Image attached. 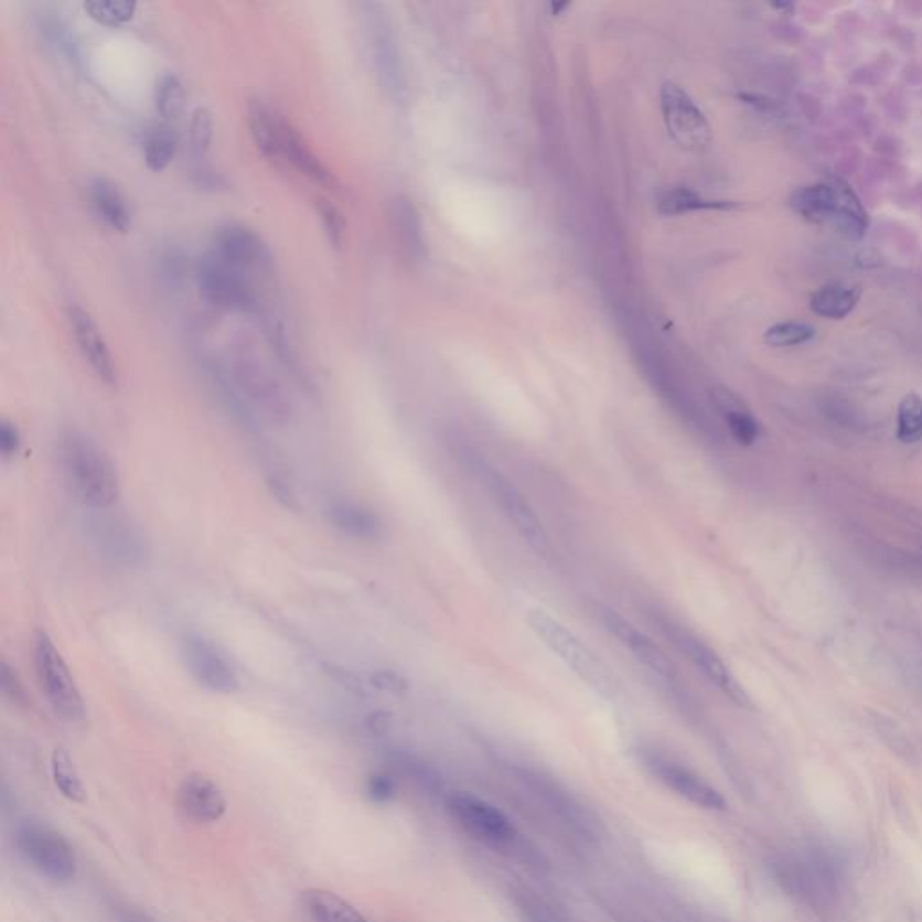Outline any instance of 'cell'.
<instances>
[{"label":"cell","mask_w":922,"mask_h":922,"mask_svg":"<svg viewBox=\"0 0 922 922\" xmlns=\"http://www.w3.org/2000/svg\"><path fill=\"white\" fill-rule=\"evenodd\" d=\"M60 463L74 497L90 511H107L121 496L118 471L104 447L85 432H65Z\"/></svg>","instance_id":"6da1fadb"},{"label":"cell","mask_w":922,"mask_h":922,"mask_svg":"<svg viewBox=\"0 0 922 922\" xmlns=\"http://www.w3.org/2000/svg\"><path fill=\"white\" fill-rule=\"evenodd\" d=\"M793 212L804 221L827 226L854 240L864 238L869 229V213L849 182L838 178L813 182L798 187L790 201Z\"/></svg>","instance_id":"7a4b0ae2"},{"label":"cell","mask_w":922,"mask_h":922,"mask_svg":"<svg viewBox=\"0 0 922 922\" xmlns=\"http://www.w3.org/2000/svg\"><path fill=\"white\" fill-rule=\"evenodd\" d=\"M226 366L236 388L256 415H261L276 426L290 424L294 417V406L289 393L285 392L280 380L247 339L236 341Z\"/></svg>","instance_id":"3957f363"},{"label":"cell","mask_w":922,"mask_h":922,"mask_svg":"<svg viewBox=\"0 0 922 922\" xmlns=\"http://www.w3.org/2000/svg\"><path fill=\"white\" fill-rule=\"evenodd\" d=\"M526 623L540 643L594 692L605 697H613L619 692V683L614 682L608 665L559 619L546 613L545 609H530Z\"/></svg>","instance_id":"277c9868"},{"label":"cell","mask_w":922,"mask_h":922,"mask_svg":"<svg viewBox=\"0 0 922 922\" xmlns=\"http://www.w3.org/2000/svg\"><path fill=\"white\" fill-rule=\"evenodd\" d=\"M107 511H93L85 519V537L94 554L110 568L138 569L147 565L150 550L139 526L125 515Z\"/></svg>","instance_id":"5b68a950"},{"label":"cell","mask_w":922,"mask_h":922,"mask_svg":"<svg viewBox=\"0 0 922 922\" xmlns=\"http://www.w3.org/2000/svg\"><path fill=\"white\" fill-rule=\"evenodd\" d=\"M35 667L47 701L56 717L65 722H79L85 717V703L74 682L69 665L65 663L50 634L36 631Z\"/></svg>","instance_id":"8992f818"},{"label":"cell","mask_w":922,"mask_h":922,"mask_svg":"<svg viewBox=\"0 0 922 922\" xmlns=\"http://www.w3.org/2000/svg\"><path fill=\"white\" fill-rule=\"evenodd\" d=\"M476 471L480 472L481 480L491 492V496L501 506V511L506 515V519L511 521V525L519 534L521 539L525 540L526 545L540 557H550L554 551L550 535L546 532L539 515L535 514L525 494L503 472L497 471L496 467H492L486 461H478Z\"/></svg>","instance_id":"52a82bcc"},{"label":"cell","mask_w":922,"mask_h":922,"mask_svg":"<svg viewBox=\"0 0 922 922\" xmlns=\"http://www.w3.org/2000/svg\"><path fill=\"white\" fill-rule=\"evenodd\" d=\"M195 278L202 298L215 309L235 314H260V300L246 272L230 267L215 255L202 258L196 266Z\"/></svg>","instance_id":"ba28073f"},{"label":"cell","mask_w":922,"mask_h":922,"mask_svg":"<svg viewBox=\"0 0 922 922\" xmlns=\"http://www.w3.org/2000/svg\"><path fill=\"white\" fill-rule=\"evenodd\" d=\"M20 856L44 878L67 883L76 876L78 861L69 841L47 825L25 822L15 833Z\"/></svg>","instance_id":"9c48e42d"},{"label":"cell","mask_w":922,"mask_h":922,"mask_svg":"<svg viewBox=\"0 0 922 922\" xmlns=\"http://www.w3.org/2000/svg\"><path fill=\"white\" fill-rule=\"evenodd\" d=\"M182 660L195 682L216 694H233L240 688V676L229 654L206 636L187 634L182 642Z\"/></svg>","instance_id":"30bf717a"},{"label":"cell","mask_w":922,"mask_h":922,"mask_svg":"<svg viewBox=\"0 0 922 922\" xmlns=\"http://www.w3.org/2000/svg\"><path fill=\"white\" fill-rule=\"evenodd\" d=\"M447 810L467 833L483 844L501 847L514 839L515 829L511 819L506 818L503 811L480 796L454 793L447 800Z\"/></svg>","instance_id":"8fae6325"},{"label":"cell","mask_w":922,"mask_h":922,"mask_svg":"<svg viewBox=\"0 0 922 922\" xmlns=\"http://www.w3.org/2000/svg\"><path fill=\"white\" fill-rule=\"evenodd\" d=\"M662 112L671 138L687 150H703L711 141L708 125L701 108L694 104L682 87L667 84L662 89Z\"/></svg>","instance_id":"7c38bea8"},{"label":"cell","mask_w":922,"mask_h":922,"mask_svg":"<svg viewBox=\"0 0 922 922\" xmlns=\"http://www.w3.org/2000/svg\"><path fill=\"white\" fill-rule=\"evenodd\" d=\"M597 617L602 622L603 629L619 640L623 647L633 654L634 660L647 668L648 673H653L665 685L676 683V668L673 662L668 660L667 654L663 653L657 643L648 639L647 634L642 633L640 629L634 628L633 623L623 619L622 614L605 605H597Z\"/></svg>","instance_id":"4fadbf2b"},{"label":"cell","mask_w":922,"mask_h":922,"mask_svg":"<svg viewBox=\"0 0 922 922\" xmlns=\"http://www.w3.org/2000/svg\"><path fill=\"white\" fill-rule=\"evenodd\" d=\"M667 631L668 636L676 643V647L717 690H721L731 703H736L739 707H750V697L741 683L737 682L727 663L722 662L721 656L714 648L708 647L701 639H697L696 634L688 633L687 629L668 625Z\"/></svg>","instance_id":"5bb4252c"},{"label":"cell","mask_w":922,"mask_h":922,"mask_svg":"<svg viewBox=\"0 0 922 922\" xmlns=\"http://www.w3.org/2000/svg\"><path fill=\"white\" fill-rule=\"evenodd\" d=\"M213 255L242 272H266L272 267V255L264 238L238 222H226L215 230Z\"/></svg>","instance_id":"9a60e30c"},{"label":"cell","mask_w":922,"mask_h":922,"mask_svg":"<svg viewBox=\"0 0 922 922\" xmlns=\"http://www.w3.org/2000/svg\"><path fill=\"white\" fill-rule=\"evenodd\" d=\"M361 8L364 11V25H366L373 67L377 71L378 79L384 85V89L389 90L393 96H397L403 90V69H400L397 42L393 36L388 17L384 13V8L380 4L368 2Z\"/></svg>","instance_id":"2e32d148"},{"label":"cell","mask_w":922,"mask_h":922,"mask_svg":"<svg viewBox=\"0 0 922 922\" xmlns=\"http://www.w3.org/2000/svg\"><path fill=\"white\" fill-rule=\"evenodd\" d=\"M645 765L657 781L667 785L668 790L674 791L677 796H682L690 804L708 811H722L727 807L725 796L685 765L668 761L662 755H654V753L645 755Z\"/></svg>","instance_id":"e0dca14e"},{"label":"cell","mask_w":922,"mask_h":922,"mask_svg":"<svg viewBox=\"0 0 922 922\" xmlns=\"http://www.w3.org/2000/svg\"><path fill=\"white\" fill-rule=\"evenodd\" d=\"M67 320L73 330L74 341L78 344L79 354L84 355L94 375L114 388L118 384V369L98 324L94 323L89 312L78 304H71Z\"/></svg>","instance_id":"ac0fdd59"},{"label":"cell","mask_w":922,"mask_h":922,"mask_svg":"<svg viewBox=\"0 0 922 922\" xmlns=\"http://www.w3.org/2000/svg\"><path fill=\"white\" fill-rule=\"evenodd\" d=\"M178 805L182 815L196 824H215L224 818L227 800L221 785L202 773H192L181 782Z\"/></svg>","instance_id":"d6986e66"},{"label":"cell","mask_w":922,"mask_h":922,"mask_svg":"<svg viewBox=\"0 0 922 922\" xmlns=\"http://www.w3.org/2000/svg\"><path fill=\"white\" fill-rule=\"evenodd\" d=\"M280 150L281 159L290 162L304 178L326 190H337L339 182L334 172L321 161L320 156H315L309 142L304 141L301 133L285 118L281 121Z\"/></svg>","instance_id":"ffe728a7"},{"label":"cell","mask_w":922,"mask_h":922,"mask_svg":"<svg viewBox=\"0 0 922 922\" xmlns=\"http://www.w3.org/2000/svg\"><path fill=\"white\" fill-rule=\"evenodd\" d=\"M329 519L339 532L357 540H377L383 535V523L375 512L352 501H335L329 506Z\"/></svg>","instance_id":"44dd1931"},{"label":"cell","mask_w":922,"mask_h":922,"mask_svg":"<svg viewBox=\"0 0 922 922\" xmlns=\"http://www.w3.org/2000/svg\"><path fill=\"white\" fill-rule=\"evenodd\" d=\"M301 908L309 922H369L354 904L324 888L304 890Z\"/></svg>","instance_id":"7402d4cb"},{"label":"cell","mask_w":922,"mask_h":922,"mask_svg":"<svg viewBox=\"0 0 922 922\" xmlns=\"http://www.w3.org/2000/svg\"><path fill=\"white\" fill-rule=\"evenodd\" d=\"M90 204L94 212L112 230L128 233L132 227V213L128 207L127 199L119 192L118 186L108 179L98 178L90 182Z\"/></svg>","instance_id":"603a6c76"},{"label":"cell","mask_w":922,"mask_h":922,"mask_svg":"<svg viewBox=\"0 0 922 922\" xmlns=\"http://www.w3.org/2000/svg\"><path fill=\"white\" fill-rule=\"evenodd\" d=\"M281 121L283 116L276 114L269 105L264 104L261 99H250L247 107L250 138L256 148L272 161L281 159Z\"/></svg>","instance_id":"cb8c5ba5"},{"label":"cell","mask_w":922,"mask_h":922,"mask_svg":"<svg viewBox=\"0 0 922 922\" xmlns=\"http://www.w3.org/2000/svg\"><path fill=\"white\" fill-rule=\"evenodd\" d=\"M711 400L727 420L731 437L736 438L737 442L741 446H753L759 440L761 424L757 422L750 409L746 408L736 395H731L728 389L717 388L711 392Z\"/></svg>","instance_id":"d4e9b609"},{"label":"cell","mask_w":922,"mask_h":922,"mask_svg":"<svg viewBox=\"0 0 922 922\" xmlns=\"http://www.w3.org/2000/svg\"><path fill=\"white\" fill-rule=\"evenodd\" d=\"M861 287L849 283H829L819 287L811 296L810 307L825 320H845L861 300Z\"/></svg>","instance_id":"484cf974"},{"label":"cell","mask_w":922,"mask_h":922,"mask_svg":"<svg viewBox=\"0 0 922 922\" xmlns=\"http://www.w3.org/2000/svg\"><path fill=\"white\" fill-rule=\"evenodd\" d=\"M737 207H739L737 202L711 201L690 187H674L663 193L657 201V210L662 215L667 216L687 215L694 212H731Z\"/></svg>","instance_id":"4316f807"},{"label":"cell","mask_w":922,"mask_h":922,"mask_svg":"<svg viewBox=\"0 0 922 922\" xmlns=\"http://www.w3.org/2000/svg\"><path fill=\"white\" fill-rule=\"evenodd\" d=\"M179 150V133L170 124H159L148 130L142 142V156L148 170L162 172Z\"/></svg>","instance_id":"83f0119b"},{"label":"cell","mask_w":922,"mask_h":922,"mask_svg":"<svg viewBox=\"0 0 922 922\" xmlns=\"http://www.w3.org/2000/svg\"><path fill=\"white\" fill-rule=\"evenodd\" d=\"M393 224L397 229V238L400 246L406 249L411 258H420L424 249L422 227L418 221L417 212L411 202L406 199H397L393 204Z\"/></svg>","instance_id":"f1b7e54d"},{"label":"cell","mask_w":922,"mask_h":922,"mask_svg":"<svg viewBox=\"0 0 922 922\" xmlns=\"http://www.w3.org/2000/svg\"><path fill=\"white\" fill-rule=\"evenodd\" d=\"M51 773H53L54 785L60 793L71 802L82 804L85 800L84 782L79 779L78 770L73 759L64 748H56L51 755Z\"/></svg>","instance_id":"f546056e"},{"label":"cell","mask_w":922,"mask_h":922,"mask_svg":"<svg viewBox=\"0 0 922 922\" xmlns=\"http://www.w3.org/2000/svg\"><path fill=\"white\" fill-rule=\"evenodd\" d=\"M153 104L164 124H170L181 116L186 107V90L179 76L172 73L162 74L153 90Z\"/></svg>","instance_id":"4dcf8cb0"},{"label":"cell","mask_w":922,"mask_h":922,"mask_svg":"<svg viewBox=\"0 0 922 922\" xmlns=\"http://www.w3.org/2000/svg\"><path fill=\"white\" fill-rule=\"evenodd\" d=\"M898 438L907 446L922 440V397L918 393H908L899 403Z\"/></svg>","instance_id":"1f68e13d"},{"label":"cell","mask_w":922,"mask_h":922,"mask_svg":"<svg viewBox=\"0 0 922 922\" xmlns=\"http://www.w3.org/2000/svg\"><path fill=\"white\" fill-rule=\"evenodd\" d=\"M815 334V326L805 321H782L765 330L764 341L771 349H793L810 343Z\"/></svg>","instance_id":"d6a6232c"},{"label":"cell","mask_w":922,"mask_h":922,"mask_svg":"<svg viewBox=\"0 0 922 922\" xmlns=\"http://www.w3.org/2000/svg\"><path fill=\"white\" fill-rule=\"evenodd\" d=\"M84 10L94 22L108 25V28H118V25L127 24L133 19L136 2H128V0H89V2H85Z\"/></svg>","instance_id":"836d02e7"},{"label":"cell","mask_w":922,"mask_h":922,"mask_svg":"<svg viewBox=\"0 0 922 922\" xmlns=\"http://www.w3.org/2000/svg\"><path fill=\"white\" fill-rule=\"evenodd\" d=\"M213 118L206 107L196 108L187 128V148L193 159H202L212 147Z\"/></svg>","instance_id":"e575fe53"},{"label":"cell","mask_w":922,"mask_h":922,"mask_svg":"<svg viewBox=\"0 0 922 922\" xmlns=\"http://www.w3.org/2000/svg\"><path fill=\"white\" fill-rule=\"evenodd\" d=\"M315 210L320 215L321 226H323L330 246L337 250L343 249L344 242H346V224H344L343 213L339 212L337 206H334L326 199H320L315 204Z\"/></svg>","instance_id":"d590c367"},{"label":"cell","mask_w":922,"mask_h":922,"mask_svg":"<svg viewBox=\"0 0 922 922\" xmlns=\"http://www.w3.org/2000/svg\"><path fill=\"white\" fill-rule=\"evenodd\" d=\"M42 35L50 40L51 45H54L60 53L67 54L69 58L76 56L74 53V40L71 35L69 28L56 19H45L42 22Z\"/></svg>","instance_id":"8d00e7d4"},{"label":"cell","mask_w":922,"mask_h":922,"mask_svg":"<svg viewBox=\"0 0 922 922\" xmlns=\"http://www.w3.org/2000/svg\"><path fill=\"white\" fill-rule=\"evenodd\" d=\"M366 796L373 804H389L397 796V782L388 773H373L366 782Z\"/></svg>","instance_id":"74e56055"},{"label":"cell","mask_w":922,"mask_h":922,"mask_svg":"<svg viewBox=\"0 0 922 922\" xmlns=\"http://www.w3.org/2000/svg\"><path fill=\"white\" fill-rule=\"evenodd\" d=\"M0 690L2 696L15 705V707H25L28 705V696H25L24 685L20 682L19 674L13 671L10 663L2 662V671H0Z\"/></svg>","instance_id":"f35d334b"},{"label":"cell","mask_w":922,"mask_h":922,"mask_svg":"<svg viewBox=\"0 0 922 922\" xmlns=\"http://www.w3.org/2000/svg\"><path fill=\"white\" fill-rule=\"evenodd\" d=\"M267 486H269L272 497L283 506L285 511H301V503L298 496H296L294 489L289 485V481L285 480L281 474L270 472L269 476H267Z\"/></svg>","instance_id":"ab89813d"},{"label":"cell","mask_w":922,"mask_h":922,"mask_svg":"<svg viewBox=\"0 0 922 922\" xmlns=\"http://www.w3.org/2000/svg\"><path fill=\"white\" fill-rule=\"evenodd\" d=\"M323 668L324 673L329 674L337 683L339 687L352 692L355 696H366V685H364L363 679L354 671L335 665V663H324Z\"/></svg>","instance_id":"60d3db41"},{"label":"cell","mask_w":922,"mask_h":922,"mask_svg":"<svg viewBox=\"0 0 922 922\" xmlns=\"http://www.w3.org/2000/svg\"><path fill=\"white\" fill-rule=\"evenodd\" d=\"M369 683L373 688L383 692H392V694H400L409 688L408 677L397 673V671H389V668H380L369 676Z\"/></svg>","instance_id":"b9f144b4"},{"label":"cell","mask_w":922,"mask_h":922,"mask_svg":"<svg viewBox=\"0 0 922 922\" xmlns=\"http://www.w3.org/2000/svg\"><path fill=\"white\" fill-rule=\"evenodd\" d=\"M193 184L206 192H221L227 187L226 178L210 167H199L193 170Z\"/></svg>","instance_id":"7bdbcfd3"},{"label":"cell","mask_w":922,"mask_h":922,"mask_svg":"<svg viewBox=\"0 0 922 922\" xmlns=\"http://www.w3.org/2000/svg\"><path fill=\"white\" fill-rule=\"evenodd\" d=\"M20 443H22V438H20L15 424L10 422V420H2L0 422V452H2V457L6 460L15 457Z\"/></svg>","instance_id":"ee69618b"},{"label":"cell","mask_w":922,"mask_h":922,"mask_svg":"<svg viewBox=\"0 0 922 922\" xmlns=\"http://www.w3.org/2000/svg\"><path fill=\"white\" fill-rule=\"evenodd\" d=\"M162 272L173 283L184 278V258L181 253L168 250L167 255L162 256Z\"/></svg>","instance_id":"f6af8a7d"},{"label":"cell","mask_w":922,"mask_h":922,"mask_svg":"<svg viewBox=\"0 0 922 922\" xmlns=\"http://www.w3.org/2000/svg\"><path fill=\"white\" fill-rule=\"evenodd\" d=\"M389 719L392 717H389L388 711H372L366 719V725H368L369 730L380 733V731L388 730Z\"/></svg>","instance_id":"bcb514c9"},{"label":"cell","mask_w":922,"mask_h":922,"mask_svg":"<svg viewBox=\"0 0 922 922\" xmlns=\"http://www.w3.org/2000/svg\"><path fill=\"white\" fill-rule=\"evenodd\" d=\"M124 922H150L148 919L141 918V915H133V913H127L125 915Z\"/></svg>","instance_id":"7dc6e473"},{"label":"cell","mask_w":922,"mask_h":922,"mask_svg":"<svg viewBox=\"0 0 922 922\" xmlns=\"http://www.w3.org/2000/svg\"><path fill=\"white\" fill-rule=\"evenodd\" d=\"M565 8H568V2H565V4H551V10H554V15H559V11L565 10Z\"/></svg>","instance_id":"c3c4849f"}]
</instances>
